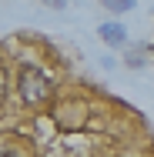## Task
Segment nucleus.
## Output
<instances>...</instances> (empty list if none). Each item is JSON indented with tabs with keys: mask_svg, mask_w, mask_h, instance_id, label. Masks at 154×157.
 Listing matches in <instances>:
<instances>
[{
	"mask_svg": "<svg viewBox=\"0 0 154 157\" xmlns=\"http://www.w3.org/2000/svg\"><path fill=\"white\" fill-rule=\"evenodd\" d=\"M17 90H20V100L24 104H44L54 87H50V77L40 67H24L20 77H17Z\"/></svg>",
	"mask_w": 154,
	"mask_h": 157,
	"instance_id": "nucleus-1",
	"label": "nucleus"
},
{
	"mask_svg": "<svg viewBox=\"0 0 154 157\" xmlns=\"http://www.w3.org/2000/svg\"><path fill=\"white\" fill-rule=\"evenodd\" d=\"M3 100H7V74L0 70V104H3Z\"/></svg>",
	"mask_w": 154,
	"mask_h": 157,
	"instance_id": "nucleus-6",
	"label": "nucleus"
},
{
	"mask_svg": "<svg viewBox=\"0 0 154 157\" xmlns=\"http://www.w3.org/2000/svg\"><path fill=\"white\" fill-rule=\"evenodd\" d=\"M0 157H17V151H14V147H10L3 137H0Z\"/></svg>",
	"mask_w": 154,
	"mask_h": 157,
	"instance_id": "nucleus-4",
	"label": "nucleus"
},
{
	"mask_svg": "<svg viewBox=\"0 0 154 157\" xmlns=\"http://www.w3.org/2000/svg\"><path fill=\"white\" fill-rule=\"evenodd\" d=\"M44 7H50V10H64L67 7V0H40Z\"/></svg>",
	"mask_w": 154,
	"mask_h": 157,
	"instance_id": "nucleus-5",
	"label": "nucleus"
},
{
	"mask_svg": "<svg viewBox=\"0 0 154 157\" xmlns=\"http://www.w3.org/2000/svg\"><path fill=\"white\" fill-rule=\"evenodd\" d=\"M134 3L137 0H101V7H107L111 13H127V10H134Z\"/></svg>",
	"mask_w": 154,
	"mask_h": 157,
	"instance_id": "nucleus-3",
	"label": "nucleus"
},
{
	"mask_svg": "<svg viewBox=\"0 0 154 157\" xmlns=\"http://www.w3.org/2000/svg\"><path fill=\"white\" fill-rule=\"evenodd\" d=\"M101 40H104V44H111V47H121L124 40H127V30H124L121 24H101Z\"/></svg>",
	"mask_w": 154,
	"mask_h": 157,
	"instance_id": "nucleus-2",
	"label": "nucleus"
}]
</instances>
